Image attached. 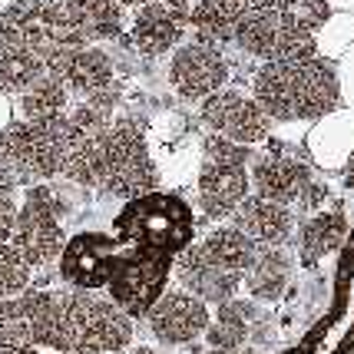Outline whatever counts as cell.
I'll return each instance as SVG.
<instances>
[{"mask_svg": "<svg viewBox=\"0 0 354 354\" xmlns=\"http://www.w3.org/2000/svg\"><path fill=\"white\" fill-rule=\"evenodd\" d=\"M63 172L73 183L96 185L123 199H139L156 185V169L133 126H109L106 133L77 146Z\"/></svg>", "mask_w": 354, "mask_h": 354, "instance_id": "6da1fadb", "label": "cell"}, {"mask_svg": "<svg viewBox=\"0 0 354 354\" xmlns=\"http://www.w3.org/2000/svg\"><path fill=\"white\" fill-rule=\"evenodd\" d=\"M255 103L268 120L292 123V120H318L338 103V80L324 60H288L265 63L255 73Z\"/></svg>", "mask_w": 354, "mask_h": 354, "instance_id": "7a4b0ae2", "label": "cell"}, {"mask_svg": "<svg viewBox=\"0 0 354 354\" xmlns=\"http://www.w3.org/2000/svg\"><path fill=\"white\" fill-rule=\"evenodd\" d=\"M255 259V245L239 229H216L199 245H189L176 259V278L183 292L202 298L205 305H225L245 285L248 265Z\"/></svg>", "mask_w": 354, "mask_h": 354, "instance_id": "3957f363", "label": "cell"}, {"mask_svg": "<svg viewBox=\"0 0 354 354\" xmlns=\"http://www.w3.org/2000/svg\"><path fill=\"white\" fill-rule=\"evenodd\" d=\"M248 199V146L212 136L199 172V205L209 218H229Z\"/></svg>", "mask_w": 354, "mask_h": 354, "instance_id": "277c9868", "label": "cell"}, {"mask_svg": "<svg viewBox=\"0 0 354 354\" xmlns=\"http://www.w3.org/2000/svg\"><path fill=\"white\" fill-rule=\"evenodd\" d=\"M133 341V318L113 298L73 292V351L70 354H120Z\"/></svg>", "mask_w": 354, "mask_h": 354, "instance_id": "5b68a950", "label": "cell"}, {"mask_svg": "<svg viewBox=\"0 0 354 354\" xmlns=\"http://www.w3.org/2000/svg\"><path fill=\"white\" fill-rule=\"evenodd\" d=\"M235 44L265 63L311 60L315 57L311 37L295 30L292 24L285 20V14L278 10V3H265V7L252 3V10L245 14L242 27L235 33Z\"/></svg>", "mask_w": 354, "mask_h": 354, "instance_id": "8992f818", "label": "cell"}, {"mask_svg": "<svg viewBox=\"0 0 354 354\" xmlns=\"http://www.w3.org/2000/svg\"><path fill=\"white\" fill-rule=\"evenodd\" d=\"M10 245L20 252V259L30 265V268H40V265H50L53 259L63 255V225L60 216L53 209V199L44 189H33L27 205L20 209L14 225V239Z\"/></svg>", "mask_w": 354, "mask_h": 354, "instance_id": "52a82bcc", "label": "cell"}, {"mask_svg": "<svg viewBox=\"0 0 354 354\" xmlns=\"http://www.w3.org/2000/svg\"><path fill=\"white\" fill-rule=\"evenodd\" d=\"M229 77V60L222 57L216 44H185L176 50L169 63V83L185 100H209L222 90Z\"/></svg>", "mask_w": 354, "mask_h": 354, "instance_id": "ba28073f", "label": "cell"}, {"mask_svg": "<svg viewBox=\"0 0 354 354\" xmlns=\"http://www.w3.org/2000/svg\"><path fill=\"white\" fill-rule=\"evenodd\" d=\"M202 120L216 129V136L248 146V142H259L268 136V116L265 109L255 103V96H245L239 90H225L216 93L202 103Z\"/></svg>", "mask_w": 354, "mask_h": 354, "instance_id": "9c48e42d", "label": "cell"}, {"mask_svg": "<svg viewBox=\"0 0 354 354\" xmlns=\"http://www.w3.org/2000/svg\"><path fill=\"white\" fill-rule=\"evenodd\" d=\"M153 335L162 344H189V341L202 338L209 331V305L196 298V295L183 292V288H172L162 292V298L153 305V311L146 315Z\"/></svg>", "mask_w": 354, "mask_h": 354, "instance_id": "30bf717a", "label": "cell"}, {"mask_svg": "<svg viewBox=\"0 0 354 354\" xmlns=\"http://www.w3.org/2000/svg\"><path fill=\"white\" fill-rule=\"evenodd\" d=\"M33 328V344L50 351H73V292H27L20 295Z\"/></svg>", "mask_w": 354, "mask_h": 354, "instance_id": "8fae6325", "label": "cell"}, {"mask_svg": "<svg viewBox=\"0 0 354 354\" xmlns=\"http://www.w3.org/2000/svg\"><path fill=\"white\" fill-rule=\"evenodd\" d=\"M189 3L185 0H153L146 7H139L136 20H133V40L142 53L159 57L169 46L179 44L183 27L189 24Z\"/></svg>", "mask_w": 354, "mask_h": 354, "instance_id": "7c38bea8", "label": "cell"}, {"mask_svg": "<svg viewBox=\"0 0 354 354\" xmlns=\"http://www.w3.org/2000/svg\"><path fill=\"white\" fill-rule=\"evenodd\" d=\"M113 268H116V252L103 235H80L63 248L60 272L70 285H77L80 292L109 285Z\"/></svg>", "mask_w": 354, "mask_h": 354, "instance_id": "4fadbf2b", "label": "cell"}, {"mask_svg": "<svg viewBox=\"0 0 354 354\" xmlns=\"http://www.w3.org/2000/svg\"><path fill=\"white\" fill-rule=\"evenodd\" d=\"M292 209L268 202L262 196H248L235 216H232V229H239L255 248H281V242L292 235Z\"/></svg>", "mask_w": 354, "mask_h": 354, "instance_id": "5bb4252c", "label": "cell"}, {"mask_svg": "<svg viewBox=\"0 0 354 354\" xmlns=\"http://www.w3.org/2000/svg\"><path fill=\"white\" fill-rule=\"evenodd\" d=\"M46 73H53L66 90L86 93V96L113 86V63L103 50H93V46H77V50L57 53L46 63Z\"/></svg>", "mask_w": 354, "mask_h": 354, "instance_id": "9a60e30c", "label": "cell"}, {"mask_svg": "<svg viewBox=\"0 0 354 354\" xmlns=\"http://www.w3.org/2000/svg\"><path fill=\"white\" fill-rule=\"evenodd\" d=\"M252 185H255V196L278 202V205H292V202L305 199V192L311 189V172L295 159L265 156L252 169Z\"/></svg>", "mask_w": 354, "mask_h": 354, "instance_id": "2e32d148", "label": "cell"}, {"mask_svg": "<svg viewBox=\"0 0 354 354\" xmlns=\"http://www.w3.org/2000/svg\"><path fill=\"white\" fill-rule=\"evenodd\" d=\"M248 10L252 0H199L189 14V24L196 27L202 44H225L235 40Z\"/></svg>", "mask_w": 354, "mask_h": 354, "instance_id": "e0dca14e", "label": "cell"}, {"mask_svg": "<svg viewBox=\"0 0 354 354\" xmlns=\"http://www.w3.org/2000/svg\"><path fill=\"white\" fill-rule=\"evenodd\" d=\"M255 328H259V308L248 305V301H225L218 305V311L209 322V331L205 338L212 348H222V351H235L242 348L248 338H255Z\"/></svg>", "mask_w": 354, "mask_h": 354, "instance_id": "ac0fdd59", "label": "cell"}, {"mask_svg": "<svg viewBox=\"0 0 354 354\" xmlns=\"http://www.w3.org/2000/svg\"><path fill=\"white\" fill-rule=\"evenodd\" d=\"M292 278V259L281 248H255V259L248 265L245 288L255 301H278Z\"/></svg>", "mask_w": 354, "mask_h": 354, "instance_id": "d6986e66", "label": "cell"}, {"mask_svg": "<svg viewBox=\"0 0 354 354\" xmlns=\"http://www.w3.org/2000/svg\"><path fill=\"white\" fill-rule=\"evenodd\" d=\"M63 10L83 40L120 33L123 3H116V0H63Z\"/></svg>", "mask_w": 354, "mask_h": 354, "instance_id": "ffe728a7", "label": "cell"}, {"mask_svg": "<svg viewBox=\"0 0 354 354\" xmlns=\"http://www.w3.org/2000/svg\"><path fill=\"white\" fill-rule=\"evenodd\" d=\"M46 77V60L33 50H0V90L27 93L37 80Z\"/></svg>", "mask_w": 354, "mask_h": 354, "instance_id": "44dd1931", "label": "cell"}, {"mask_svg": "<svg viewBox=\"0 0 354 354\" xmlns=\"http://www.w3.org/2000/svg\"><path fill=\"white\" fill-rule=\"evenodd\" d=\"M66 100H70V90L63 86L53 73H46L44 80H37L30 90L24 93V116L30 123H46V120H57L66 113Z\"/></svg>", "mask_w": 354, "mask_h": 354, "instance_id": "7402d4cb", "label": "cell"}, {"mask_svg": "<svg viewBox=\"0 0 354 354\" xmlns=\"http://www.w3.org/2000/svg\"><path fill=\"white\" fill-rule=\"evenodd\" d=\"M344 235H348V218L341 212H322L301 229V255L308 262L324 259L328 252H335L344 242Z\"/></svg>", "mask_w": 354, "mask_h": 354, "instance_id": "603a6c76", "label": "cell"}, {"mask_svg": "<svg viewBox=\"0 0 354 354\" xmlns=\"http://www.w3.org/2000/svg\"><path fill=\"white\" fill-rule=\"evenodd\" d=\"M24 351H37L30 315H27L24 298H7V301H0V354Z\"/></svg>", "mask_w": 354, "mask_h": 354, "instance_id": "cb8c5ba5", "label": "cell"}, {"mask_svg": "<svg viewBox=\"0 0 354 354\" xmlns=\"http://www.w3.org/2000/svg\"><path fill=\"white\" fill-rule=\"evenodd\" d=\"M27 285H30V265L20 259V252L10 242L0 245V301L17 298Z\"/></svg>", "mask_w": 354, "mask_h": 354, "instance_id": "d4e9b609", "label": "cell"}, {"mask_svg": "<svg viewBox=\"0 0 354 354\" xmlns=\"http://www.w3.org/2000/svg\"><path fill=\"white\" fill-rule=\"evenodd\" d=\"M278 10L285 14V20L295 30H301L305 37H311L328 20V3L324 0H278Z\"/></svg>", "mask_w": 354, "mask_h": 354, "instance_id": "484cf974", "label": "cell"}, {"mask_svg": "<svg viewBox=\"0 0 354 354\" xmlns=\"http://www.w3.org/2000/svg\"><path fill=\"white\" fill-rule=\"evenodd\" d=\"M17 205L7 192H0V245H7L14 239V225H17Z\"/></svg>", "mask_w": 354, "mask_h": 354, "instance_id": "4316f807", "label": "cell"}, {"mask_svg": "<svg viewBox=\"0 0 354 354\" xmlns=\"http://www.w3.org/2000/svg\"><path fill=\"white\" fill-rule=\"evenodd\" d=\"M120 354H153V348H126V351Z\"/></svg>", "mask_w": 354, "mask_h": 354, "instance_id": "83f0119b", "label": "cell"}, {"mask_svg": "<svg viewBox=\"0 0 354 354\" xmlns=\"http://www.w3.org/2000/svg\"><path fill=\"white\" fill-rule=\"evenodd\" d=\"M116 3H133V7H146V3H153V0H116Z\"/></svg>", "mask_w": 354, "mask_h": 354, "instance_id": "f1b7e54d", "label": "cell"}, {"mask_svg": "<svg viewBox=\"0 0 354 354\" xmlns=\"http://www.w3.org/2000/svg\"><path fill=\"white\" fill-rule=\"evenodd\" d=\"M255 7H265V3H278V0H252Z\"/></svg>", "mask_w": 354, "mask_h": 354, "instance_id": "f546056e", "label": "cell"}, {"mask_svg": "<svg viewBox=\"0 0 354 354\" xmlns=\"http://www.w3.org/2000/svg\"><path fill=\"white\" fill-rule=\"evenodd\" d=\"M351 172H354V156H351Z\"/></svg>", "mask_w": 354, "mask_h": 354, "instance_id": "4dcf8cb0", "label": "cell"}, {"mask_svg": "<svg viewBox=\"0 0 354 354\" xmlns=\"http://www.w3.org/2000/svg\"><path fill=\"white\" fill-rule=\"evenodd\" d=\"M24 354H37V351H24Z\"/></svg>", "mask_w": 354, "mask_h": 354, "instance_id": "1f68e13d", "label": "cell"}]
</instances>
